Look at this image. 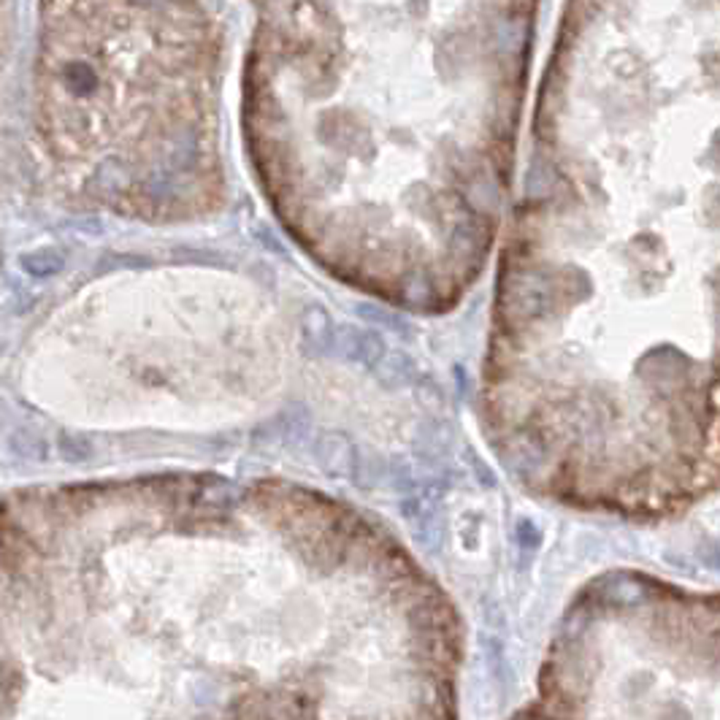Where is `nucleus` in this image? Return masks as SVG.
<instances>
[{"mask_svg": "<svg viewBox=\"0 0 720 720\" xmlns=\"http://www.w3.org/2000/svg\"><path fill=\"white\" fill-rule=\"evenodd\" d=\"M526 0H285L258 16L252 60L255 114L330 101L347 65H426L482 123L501 106L504 82L523 49ZM415 87V84H412ZM255 117V120H258Z\"/></svg>", "mask_w": 720, "mask_h": 720, "instance_id": "1", "label": "nucleus"}, {"mask_svg": "<svg viewBox=\"0 0 720 720\" xmlns=\"http://www.w3.org/2000/svg\"><path fill=\"white\" fill-rule=\"evenodd\" d=\"M214 35L203 0H41L38 93L57 154L131 128L195 154Z\"/></svg>", "mask_w": 720, "mask_h": 720, "instance_id": "2", "label": "nucleus"}]
</instances>
